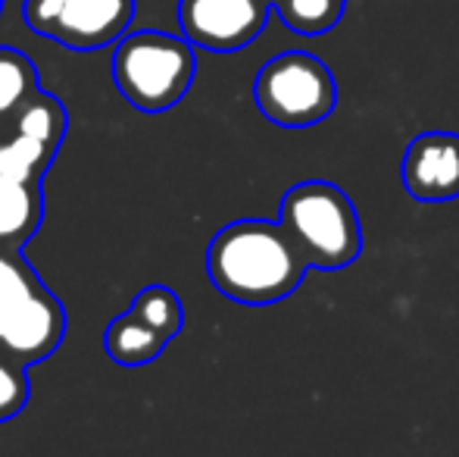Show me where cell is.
Returning a JSON list of instances; mask_svg holds the SVG:
<instances>
[{"instance_id": "6da1fadb", "label": "cell", "mask_w": 459, "mask_h": 457, "mask_svg": "<svg viewBox=\"0 0 459 457\" xmlns=\"http://www.w3.org/2000/svg\"><path fill=\"white\" fill-rule=\"evenodd\" d=\"M307 269L294 238L278 220H235L219 229L206 248L212 288L247 307L290 298Z\"/></svg>"}, {"instance_id": "9a60e30c", "label": "cell", "mask_w": 459, "mask_h": 457, "mask_svg": "<svg viewBox=\"0 0 459 457\" xmlns=\"http://www.w3.org/2000/svg\"><path fill=\"white\" fill-rule=\"evenodd\" d=\"M29 366L22 360L10 357L6 351H0V423L22 414L25 404H29Z\"/></svg>"}, {"instance_id": "5b68a950", "label": "cell", "mask_w": 459, "mask_h": 457, "mask_svg": "<svg viewBox=\"0 0 459 457\" xmlns=\"http://www.w3.org/2000/svg\"><path fill=\"white\" fill-rule=\"evenodd\" d=\"M254 101L273 126L309 128L338 110V79L309 50H281L256 73Z\"/></svg>"}, {"instance_id": "8992f818", "label": "cell", "mask_w": 459, "mask_h": 457, "mask_svg": "<svg viewBox=\"0 0 459 457\" xmlns=\"http://www.w3.org/2000/svg\"><path fill=\"white\" fill-rule=\"evenodd\" d=\"M273 0H178V25L194 48L235 54L263 35Z\"/></svg>"}, {"instance_id": "ba28073f", "label": "cell", "mask_w": 459, "mask_h": 457, "mask_svg": "<svg viewBox=\"0 0 459 457\" xmlns=\"http://www.w3.org/2000/svg\"><path fill=\"white\" fill-rule=\"evenodd\" d=\"M134 19V0H66L50 22V41L69 50H100L116 44Z\"/></svg>"}, {"instance_id": "7a4b0ae2", "label": "cell", "mask_w": 459, "mask_h": 457, "mask_svg": "<svg viewBox=\"0 0 459 457\" xmlns=\"http://www.w3.org/2000/svg\"><path fill=\"white\" fill-rule=\"evenodd\" d=\"M278 223L294 238L309 269H347L363 257V223L351 195L325 179L297 182L284 191Z\"/></svg>"}, {"instance_id": "52a82bcc", "label": "cell", "mask_w": 459, "mask_h": 457, "mask_svg": "<svg viewBox=\"0 0 459 457\" xmlns=\"http://www.w3.org/2000/svg\"><path fill=\"white\" fill-rule=\"evenodd\" d=\"M400 182L419 204H447L459 198V135L422 132L406 145L400 160Z\"/></svg>"}, {"instance_id": "8fae6325", "label": "cell", "mask_w": 459, "mask_h": 457, "mask_svg": "<svg viewBox=\"0 0 459 457\" xmlns=\"http://www.w3.org/2000/svg\"><path fill=\"white\" fill-rule=\"evenodd\" d=\"M273 10L288 25V31L300 38H319L338 29L347 0H273Z\"/></svg>"}, {"instance_id": "4fadbf2b", "label": "cell", "mask_w": 459, "mask_h": 457, "mask_svg": "<svg viewBox=\"0 0 459 457\" xmlns=\"http://www.w3.org/2000/svg\"><path fill=\"white\" fill-rule=\"evenodd\" d=\"M56 151L29 135L0 128V176H19V179H44L50 170Z\"/></svg>"}, {"instance_id": "e0dca14e", "label": "cell", "mask_w": 459, "mask_h": 457, "mask_svg": "<svg viewBox=\"0 0 459 457\" xmlns=\"http://www.w3.org/2000/svg\"><path fill=\"white\" fill-rule=\"evenodd\" d=\"M0 6H4V0H0Z\"/></svg>"}, {"instance_id": "5bb4252c", "label": "cell", "mask_w": 459, "mask_h": 457, "mask_svg": "<svg viewBox=\"0 0 459 457\" xmlns=\"http://www.w3.org/2000/svg\"><path fill=\"white\" fill-rule=\"evenodd\" d=\"M132 311L138 313L141 320L160 330L166 338H176L185 326V307H182V298L172 292L169 286H144L132 301Z\"/></svg>"}, {"instance_id": "30bf717a", "label": "cell", "mask_w": 459, "mask_h": 457, "mask_svg": "<svg viewBox=\"0 0 459 457\" xmlns=\"http://www.w3.org/2000/svg\"><path fill=\"white\" fill-rule=\"evenodd\" d=\"M169 338L160 330H153L147 320L128 307L126 313L109 320L107 332H103V347H107L109 360L119 366H147L163 354Z\"/></svg>"}, {"instance_id": "9c48e42d", "label": "cell", "mask_w": 459, "mask_h": 457, "mask_svg": "<svg viewBox=\"0 0 459 457\" xmlns=\"http://www.w3.org/2000/svg\"><path fill=\"white\" fill-rule=\"evenodd\" d=\"M44 223L41 179L0 176V248L22 250Z\"/></svg>"}, {"instance_id": "3957f363", "label": "cell", "mask_w": 459, "mask_h": 457, "mask_svg": "<svg viewBox=\"0 0 459 457\" xmlns=\"http://www.w3.org/2000/svg\"><path fill=\"white\" fill-rule=\"evenodd\" d=\"M113 85L138 113H166L185 101L197 75L194 44L185 35L126 31L109 60Z\"/></svg>"}, {"instance_id": "2e32d148", "label": "cell", "mask_w": 459, "mask_h": 457, "mask_svg": "<svg viewBox=\"0 0 459 457\" xmlns=\"http://www.w3.org/2000/svg\"><path fill=\"white\" fill-rule=\"evenodd\" d=\"M63 4H66V0H25V6H22L25 25H29L35 35H48L50 22H54V16L60 13Z\"/></svg>"}, {"instance_id": "277c9868", "label": "cell", "mask_w": 459, "mask_h": 457, "mask_svg": "<svg viewBox=\"0 0 459 457\" xmlns=\"http://www.w3.org/2000/svg\"><path fill=\"white\" fill-rule=\"evenodd\" d=\"M66 338V311L22 250L0 248V351L25 366L54 357Z\"/></svg>"}, {"instance_id": "7c38bea8", "label": "cell", "mask_w": 459, "mask_h": 457, "mask_svg": "<svg viewBox=\"0 0 459 457\" xmlns=\"http://www.w3.org/2000/svg\"><path fill=\"white\" fill-rule=\"evenodd\" d=\"M35 92H41L35 63L22 50L0 48V128L19 113V107Z\"/></svg>"}]
</instances>
